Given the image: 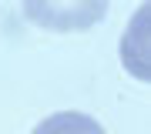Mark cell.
<instances>
[{
	"label": "cell",
	"instance_id": "1",
	"mask_svg": "<svg viewBox=\"0 0 151 134\" xmlns=\"http://www.w3.org/2000/svg\"><path fill=\"white\" fill-rule=\"evenodd\" d=\"M121 64L131 77L151 84V4H141L124 27L121 37Z\"/></svg>",
	"mask_w": 151,
	"mask_h": 134
},
{
	"label": "cell",
	"instance_id": "2",
	"mask_svg": "<svg viewBox=\"0 0 151 134\" xmlns=\"http://www.w3.org/2000/svg\"><path fill=\"white\" fill-rule=\"evenodd\" d=\"M30 134H108V131H104L94 118H87V114L57 111V114H50V118H44Z\"/></svg>",
	"mask_w": 151,
	"mask_h": 134
}]
</instances>
